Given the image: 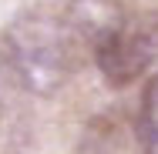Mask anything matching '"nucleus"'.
Instances as JSON below:
<instances>
[{
  "label": "nucleus",
  "mask_w": 158,
  "mask_h": 154,
  "mask_svg": "<svg viewBox=\"0 0 158 154\" xmlns=\"http://www.w3.org/2000/svg\"><path fill=\"white\" fill-rule=\"evenodd\" d=\"M61 17L81 54H94L104 40H111L128 24L121 0H67Z\"/></svg>",
  "instance_id": "7ed1b4c3"
},
{
  "label": "nucleus",
  "mask_w": 158,
  "mask_h": 154,
  "mask_svg": "<svg viewBox=\"0 0 158 154\" xmlns=\"http://www.w3.org/2000/svg\"><path fill=\"white\" fill-rule=\"evenodd\" d=\"M3 50L14 81L34 94H54L84 57L64 17L47 10H31L17 17L3 37Z\"/></svg>",
  "instance_id": "f257e3e1"
},
{
  "label": "nucleus",
  "mask_w": 158,
  "mask_h": 154,
  "mask_svg": "<svg viewBox=\"0 0 158 154\" xmlns=\"http://www.w3.org/2000/svg\"><path fill=\"white\" fill-rule=\"evenodd\" d=\"M158 57V27L152 24H125L111 40H104L94 50L98 70L111 87H125L138 81L152 61Z\"/></svg>",
  "instance_id": "f03ea898"
},
{
  "label": "nucleus",
  "mask_w": 158,
  "mask_h": 154,
  "mask_svg": "<svg viewBox=\"0 0 158 154\" xmlns=\"http://www.w3.org/2000/svg\"><path fill=\"white\" fill-rule=\"evenodd\" d=\"M138 134H141V148H145V154H158V74L148 81L145 97H141Z\"/></svg>",
  "instance_id": "20e7f679"
},
{
  "label": "nucleus",
  "mask_w": 158,
  "mask_h": 154,
  "mask_svg": "<svg viewBox=\"0 0 158 154\" xmlns=\"http://www.w3.org/2000/svg\"><path fill=\"white\" fill-rule=\"evenodd\" d=\"M14 70H10V61H7V50H3V40H0V117L7 111V101H10V87H14Z\"/></svg>",
  "instance_id": "39448f33"
}]
</instances>
